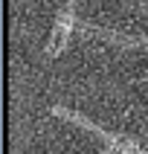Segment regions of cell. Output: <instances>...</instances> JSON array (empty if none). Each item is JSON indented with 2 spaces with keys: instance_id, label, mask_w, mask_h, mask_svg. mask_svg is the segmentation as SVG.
I'll return each mask as SVG.
<instances>
[{
  "instance_id": "1",
  "label": "cell",
  "mask_w": 148,
  "mask_h": 154,
  "mask_svg": "<svg viewBox=\"0 0 148 154\" xmlns=\"http://www.w3.org/2000/svg\"><path fill=\"white\" fill-rule=\"evenodd\" d=\"M76 29L81 38H96V41L113 44V47H122V50H148V35H128V32H119V29L87 23V20H81Z\"/></svg>"
},
{
  "instance_id": "2",
  "label": "cell",
  "mask_w": 148,
  "mask_h": 154,
  "mask_svg": "<svg viewBox=\"0 0 148 154\" xmlns=\"http://www.w3.org/2000/svg\"><path fill=\"white\" fill-rule=\"evenodd\" d=\"M76 26H78V20H76V0H67L64 9L55 15L50 41H47V50H44V52H47V58H55V55L64 52V47H67V41H70V35H73Z\"/></svg>"
},
{
  "instance_id": "3",
  "label": "cell",
  "mask_w": 148,
  "mask_h": 154,
  "mask_svg": "<svg viewBox=\"0 0 148 154\" xmlns=\"http://www.w3.org/2000/svg\"><path fill=\"white\" fill-rule=\"evenodd\" d=\"M50 113H52V116H58V119L73 122V125H78V128H84V131H90V134H96L99 140H104V146H107V148H113V146H116V140H119V134H113V131H104L102 125H96L93 119H87L84 113H78V111H70V108L52 105Z\"/></svg>"
},
{
  "instance_id": "4",
  "label": "cell",
  "mask_w": 148,
  "mask_h": 154,
  "mask_svg": "<svg viewBox=\"0 0 148 154\" xmlns=\"http://www.w3.org/2000/svg\"><path fill=\"white\" fill-rule=\"evenodd\" d=\"M139 12H145V15H148V0H139Z\"/></svg>"
},
{
  "instance_id": "5",
  "label": "cell",
  "mask_w": 148,
  "mask_h": 154,
  "mask_svg": "<svg viewBox=\"0 0 148 154\" xmlns=\"http://www.w3.org/2000/svg\"><path fill=\"white\" fill-rule=\"evenodd\" d=\"M102 154H119V151H113V148H104V151Z\"/></svg>"
},
{
  "instance_id": "6",
  "label": "cell",
  "mask_w": 148,
  "mask_h": 154,
  "mask_svg": "<svg viewBox=\"0 0 148 154\" xmlns=\"http://www.w3.org/2000/svg\"><path fill=\"white\" fill-rule=\"evenodd\" d=\"M139 154H148V151H145V148H142V151H139Z\"/></svg>"
}]
</instances>
